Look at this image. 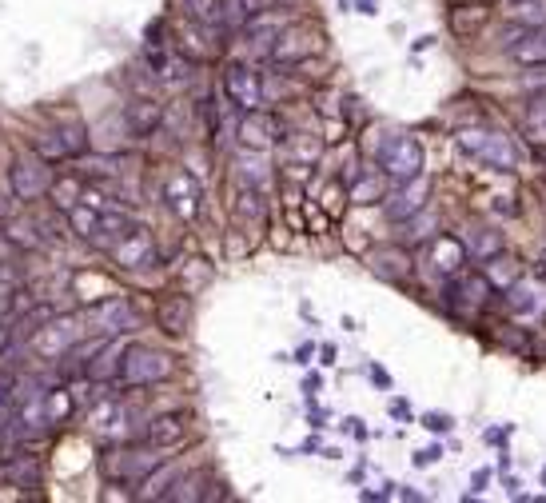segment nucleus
Here are the masks:
<instances>
[{
    "mask_svg": "<svg viewBox=\"0 0 546 503\" xmlns=\"http://www.w3.org/2000/svg\"><path fill=\"white\" fill-rule=\"evenodd\" d=\"M459 148L467 156H475L479 164L495 168V172H515L519 168V148L511 144V136L503 132H491V128H463L459 136Z\"/></svg>",
    "mask_w": 546,
    "mask_h": 503,
    "instance_id": "nucleus-1",
    "label": "nucleus"
},
{
    "mask_svg": "<svg viewBox=\"0 0 546 503\" xmlns=\"http://www.w3.org/2000/svg\"><path fill=\"white\" fill-rule=\"evenodd\" d=\"M379 168L395 184H407V180L423 176V144L415 136H387L379 144Z\"/></svg>",
    "mask_w": 546,
    "mask_h": 503,
    "instance_id": "nucleus-2",
    "label": "nucleus"
},
{
    "mask_svg": "<svg viewBox=\"0 0 546 503\" xmlns=\"http://www.w3.org/2000/svg\"><path fill=\"white\" fill-rule=\"evenodd\" d=\"M168 376H172V356L168 352H156V348H144V344H128L124 364H120V380L128 388H148V384H160Z\"/></svg>",
    "mask_w": 546,
    "mask_h": 503,
    "instance_id": "nucleus-3",
    "label": "nucleus"
},
{
    "mask_svg": "<svg viewBox=\"0 0 546 503\" xmlns=\"http://www.w3.org/2000/svg\"><path fill=\"white\" fill-rule=\"evenodd\" d=\"M80 328H84V336H100V340H112V336H128L132 328H136V308L128 304V300H104V304H96V308H88L84 316H80Z\"/></svg>",
    "mask_w": 546,
    "mask_h": 503,
    "instance_id": "nucleus-4",
    "label": "nucleus"
},
{
    "mask_svg": "<svg viewBox=\"0 0 546 503\" xmlns=\"http://www.w3.org/2000/svg\"><path fill=\"white\" fill-rule=\"evenodd\" d=\"M319 52H323L319 28H311V24H287V28L279 32V40L272 44L268 60L283 68V64H303V60H311V56H319Z\"/></svg>",
    "mask_w": 546,
    "mask_h": 503,
    "instance_id": "nucleus-5",
    "label": "nucleus"
},
{
    "mask_svg": "<svg viewBox=\"0 0 546 503\" xmlns=\"http://www.w3.org/2000/svg\"><path fill=\"white\" fill-rule=\"evenodd\" d=\"M8 188H12V196L24 200V204L48 196V188H52L48 160H40V156H16L12 168H8Z\"/></svg>",
    "mask_w": 546,
    "mask_h": 503,
    "instance_id": "nucleus-6",
    "label": "nucleus"
},
{
    "mask_svg": "<svg viewBox=\"0 0 546 503\" xmlns=\"http://www.w3.org/2000/svg\"><path fill=\"white\" fill-rule=\"evenodd\" d=\"M84 336V328H80V316L72 320H52V324H44L36 336H32V352L36 356H44V360H64V356H72V348H76V340Z\"/></svg>",
    "mask_w": 546,
    "mask_h": 503,
    "instance_id": "nucleus-7",
    "label": "nucleus"
},
{
    "mask_svg": "<svg viewBox=\"0 0 546 503\" xmlns=\"http://www.w3.org/2000/svg\"><path fill=\"white\" fill-rule=\"evenodd\" d=\"M12 416H16V432L20 436H40L52 416H48V400L36 384H20V392L12 396Z\"/></svg>",
    "mask_w": 546,
    "mask_h": 503,
    "instance_id": "nucleus-8",
    "label": "nucleus"
},
{
    "mask_svg": "<svg viewBox=\"0 0 546 503\" xmlns=\"http://www.w3.org/2000/svg\"><path fill=\"white\" fill-rule=\"evenodd\" d=\"M224 92H228V100H232L240 112L264 108V80H260L256 68H248V64H228V68H224Z\"/></svg>",
    "mask_w": 546,
    "mask_h": 503,
    "instance_id": "nucleus-9",
    "label": "nucleus"
},
{
    "mask_svg": "<svg viewBox=\"0 0 546 503\" xmlns=\"http://www.w3.org/2000/svg\"><path fill=\"white\" fill-rule=\"evenodd\" d=\"M136 224H132V216L128 212H120V208H92V224H88V232H84V240L88 244H96V248H116L128 232H132Z\"/></svg>",
    "mask_w": 546,
    "mask_h": 503,
    "instance_id": "nucleus-10",
    "label": "nucleus"
},
{
    "mask_svg": "<svg viewBox=\"0 0 546 503\" xmlns=\"http://www.w3.org/2000/svg\"><path fill=\"white\" fill-rule=\"evenodd\" d=\"M236 136H240V144H244L248 152H268L275 140H283V120L272 116V112L252 108V112H244Z\"/></svg>",
    "mask_w": 546,
    "mask_h": 503,
    "instance_id": "nucleus-11",
    "label": "nucleus"
},
{
    "mask_svg": "<svg viewBox=\"0 0 546 503\" xmlns=\"http://www.w3.org/2000/svg\"><path fill=\"white\" fill-rule=\"evenodd\" d=\"M164 200H168V208H172L180 220H196L204 196H200V184H196L192 172H172L168 184H164Z\"/></svg>",
    "mask_w": 546,
    "mask_h": 503,
    "instance_id": "nucleus-12",
    "label": "nucleus"
},
{
    "mask_svg": "<svg viewBox=\"0 0 546 503\" xmlns=\"http://www.w3.org/2000/svg\"><path fill=\"white\" fill-rule=\"evenodd\" d=\"M156 464H160V460H156L152 452H108V456L100 460V468H104V476H108L112 484L144 480V476H148Z\"/></svg>",
    "mask_w": 546,
    "mask_h": 503,
    "instance_id": "nucleus-13",
    "label": "nucleus"
},
{
    "mask_svg": "<svg viewBox=\"0 0 546 503\" xmlns=\"http://www.w3.org/2000/svg\"><path fill=\"white\" fill-rule=\"evenodd\" d=\"M427 192H431V180H427V176H415V180L399 184V192L387 196L383 208H387V216H391L395 224H399V220H411V216H419V212L427 208Z\"/></svg>",
    "mask_w": 546,
    "mask_h": 503,
    "instance_id": "nucleus-14",
    "label": "nucleus"
},
{
    "mask_svg": "<svg viewBox=\"0 0 546 503\" xmlns=\"http://www.w3.org/2000/svg\"><path fill=\"white\" fill-rule=\"evenodd\" d=\"M160 124H164V104H160V100H152V96H132V100L124 104V128H128V136L144 140V136H152Z\"/></svg>",
    "mask_w": 546,
    "mask_h": 503,
    "instance_id": "nucleus-15",
    "label": "nucleus"
},
{
    "mask_svg": "<svg viewBox=\"0 0 546 503\" xmlns=\"http://www.w3.org/2000/svg\"><path fill=\"white\" fill-rule=\"evenodd\" d=\"M124 352H128L124 336L104 340V348L84 364V376H88L92 384H108V380H116V376H120V364H124Z\"/></svg>",
    "mask_w": 546,
    "mask_h": 503,
    "instance_id": "nucleus-16",
    "label": "nucleus"
},
{
    "mask_svg": "<svg viewBox=\"0 0 546 503\" xmlns=\"http://www.w3.org/2000/svg\"><path fill=\"white\" fill-rule=\"evenodd\" d=\"M152 256H156V244H152V232H148V228H132V232L112 248V260H116L120 268H144V264H152Z\"/></svg>",
    "mask_w": 546,
    "mask_h": 503,
    "instance_id": "nucleus-17",
    "label": "nucleus"
},
{
    "mask_svg": "<svg viewBox=\"0 0 546 503\" xmlns=\"http://www.w3.org/2000/svg\"><path fill=\"white\" fill-rule=\"evenodd\" d=\"M467 264V244L459 236H435L431 240V268L439 276H459Z\"/></svg>",
    "mask_w": 546,
    "mask_h": 503,
    "instance_id": "nucleus-18",
    "label": "nucleus"
},
{
    "mask_svg": "<svg viewBox=\"0 0 546 503\" xmlns=\"http://www.w3.org/2000/svg\"><path fill=\"white\" fill-rule=\"evenodd\" d=\"M156 324L164 336H184L192 328V300L188 296H164L156 304Z\"/></svg>",
    "mask_w": 546,
    "mask_h": 503,
    "instance_id": "nucleus-19",
    "label": "nucleus"
},
{
    "mask_svg": "<svg viewBox=\"0 0 546 503\" xmlns=\"http://www.w3.org/2000/svg\"><path fill=\"white\" fill-rule=\"evenodd\" d=\"M507 304L519 316H539V312H546V288L543 284H531V280H515L507 288Z\"/></svg>",
    "mask_w": 546,
    "mask_h": 503,
    "instance_id": "nucleus-20",
    "label": "nucleus"
},
{
    "mask_svg": "<svg viewBox=\"0 0 546 503\" xmlns=\"http://www.w3.org/2000/svg\"><path fill=\"white\" fill-rule=\"evenodd\" d=\"M507 52H511L519 64H527V68H546V24L527 28Z\"/></svg>",
    "mask_w": 546,
    "mask_h": 503,
    "instance_id": "nucleus-21",
    "label": "nucleus"
},
{
    "mask_svg": "<svg viewBox=\"0 0 546 503\" xmlns=\"http://www.w3.org/2000/svg\"><path fill=\"white\" fill-rule=\"evenodd\" d=\"M371 272L383 276V280H407L411 276V256L403 248H375L371 252Z\"/></svg>",
    "mask_w": 546,
    "mask_h": 503,
    "instance_id": "nucleus-22",
    "label": "nucleus"
},
{
    "mask_svg": "<svg viewBox=\"0 0 546 503\" xmlns=\"http://www.w3.org/2000/svg\"><path fill=\"white\" fill-rule=\"evenodd\" d=\"M491 280L487 276H479V272H459L455 276V284H451V296H459V304H467V308H483L487 304V296H491Z\"/></svg>",
    "mask_w": 546,
    "mask_h": 503,
    "instance_id": "nucleus-23",
    "label": "nucleus"
},
{
    "mask_svg": "<svg viewBox=\"0 0 546 503\" xmlns=\"http://www.w3.org/2000/svg\"><path fill=\"white\" fill-rule=\"evenodd\" d=\"M180 8L200 28H224L228 24V0H180Z\"/></svg>",
    "mask_w": 546,
    "mask_h": 503,
    "instance_id": "nucleus-24",
    "label": "nucleus"
},
{
    "mask_svg": "<svg viewBox=\"0 0 546 503\" xmlns=\"http://www.w3.org/2000/svg\"><path fill=\"white\" fill-rule=\"evenodd\" d=\"M184 432H188V424H184V416H156L152 424H148V448H176L180 440H184Z\"/></svg>",
    "mask_w": 546,
    "mask_h": 503,
    "instance_id": "nucleus-25",
    "label": "nucleus"
},
{
    "mask_svg": "<svg viewBox=\"0 0 546 503\" xmlns=\"http://www.w3.org/2000/svg\"><path fill=\"white\" fill-rule=\"evenodd\" d=\"M487 20H491V8H487V4H459V8H451V16H447V24H451L455 36H475Z\"/></svg>",
    "mask_w": 546,
    "mask_h": 503,
    "instance_id": "nucleus-26",
    "label": "nucleus"
},
{
    "mask_svg": "<svg viewBox=\"0 0 546 503\" xmlns=\"http://www.w3.org/2000/svg\"><path fill=\"white\" fill-rule=\"evenodd\" d=\"M283 28H287L283 20H272V16L264 20V12H260V16H252V20L244 24V36H248V40H252V44H256V48L264 52V56H268V52H272V44L279 40V32H283Z\"/></svg>",
    "mask_w": 546,
    "mask_h": 503,
    "instance_id": "nucleus-27",
    "label": "nucleus"
},
{
    "mask_svg": "<svg viewBox=\"0 0 546 503\" xmlns=\"http://www.w3.org/2000/svg\"><path fill=\"white\" fill-rule=\"evenodd\" d=\"M463 244H467V256H475V260H483V264H487L491 256H499V252H503V236H499V232H491V228H475V232H471Z\"/></svg>",
    "mask_w": 546,
    "mask_h": 503,
    "instance_id": "nucleus-28",
    "label": "nucleus"
},
{
    "mask_svg": "<svg viewBox=\"0 0 546 503\" xmlns=\"http://www.w3.org/2000/svg\"><path fill=\"white\" fill-rule=\"evenodd\" d=\"M523 128L531 136V144L546 148V92H535L531 104H527V116H523Z\"/></svg>",
    "mask_w": 546,
    "mask_h": 503,
    "instance_id": "nucleus-29",
    "label": "nucleus"
},
{
    "mask_svg": "<svg viewBox=\"0 0 546 503\" xmlns=\"http://www.w3.org/2000/svg\"><path fill=\"white\" fill-rule=\"evenodd\" d=\"M92 428H96V432H104V436H116V432L124 428V408H120L116 400L96 404V412H92Z\"/></svg>",
    "mask_w": 546,
    "mask_h": 503,
    "instance_id": "nucleus-30",
    "label": "nucleus"
},
{
    "mask_svg": "<svg viewBox=\"0 0 546 503\" xmlns=\"http://www.w3.org/2000/svg\"><path fill=\"white\" fill-rule=\"evenodd\" d=\"M168 500H176V503H196V500H208V492H204V476H200V472H188V476H176V484H172V492H168Z\"/></svg>",
    "mask_w": 546,
    "mask_h": 503,
    "instance_id": "nucleus-31",
    "label": "nucleus"
},
{
    "mask_svg": "<svg viewBox=\"0 0 546 503\" xmlns=\"http://www.w3.org/2000/svg\"><path fill=\"white\" fill-rule=\"evenodd\" d=\"M172 484H176V476H172L168 468H160V464H156V468H152V472L140 480V492H136V496H140V500H156V496H168V492H172Z\"/></svg>",
    "mask_w": 546,
    "mask_h": 503,
    "instance_id": "nucleus-32",
    "label": "nucleus"
},
{
    "mask_svg": "<svg viewBox=\"0 0 546 503\" xmlns=\"http://www.w3.org/2000/svg\"><path fill=\"white\" fill-rule=\"evenodd\" d=\"M48 196L56 200V208H60V212H72V208L84 200V188H80L76 180H68V176H64V180H52Z\"/></svg>",
    "mask_w": 546,
    "mask_h": 503,
    "instance_id": "nucleus-33",
    "label": "nucleus"
},
{
    "mask_svg": "<svg viewBox=\"0 0 546 503\" xmlns=\"http://www.w3.org/2000/svg\"><path fill=\"white\" fill-rule=\"evenodd\" d=\"M487 280H491L495 288H511V284L519 280V268H515V260H507L503 252H499V256H491V260H487Z\"/></svg>",
    "mask_w": 546,
    "mask_h": 503,
    "instance_id": "nucleus-34",
    "label": "nucleus"
},
{
    "mask_svg": "<svg viewBox=\"0 0 546 503\" xmlns=\"http://www.w3.org/2000/svg\"><path fill=\"white\" fill-rule=\"evenodd\" d=\"M60 140H64L68 156H84V152H88V132H84V124H80V120L64 124V128H60Z\"/></svg>",
    "mask_w": 546,
    "mask_h": 503,
    "instance_id": "nucleus-35",
    "label": "nucleus"
},
{
    "mask_svg": "<svg viewBox=\"0 0 546 503\" xmlns=\"http://www.w3.org/2000/svg\"><path fill=\"white\" fill-rule=\"evenodd\" d=\"M268 8V0H228V20L232 24H248L252 16H260Z\"/></svg>",
    "mask_w": 546,
    "mask_h": 503,
    "instance_id": "nucleus-36",
    "label": "nucleus"
},
{
    "mask_svg": "<svg viewBox=\"0 0 546 503\" xmlns=\"http://www.w3.org/2000/svg\"><path fill=\"white\" fill-rule=\"evenodd\" d=\"M36 156H40V160H48V164H52V160H64V156H68V148H64L60 132H44V136L36 140Z\"/></svg>",
    "mask_w": 546,
    "mask_h": 503,
    "instance_id": "nucleus-37",
    "label": "nucleus"
},
{
    "mask_svg": "<svg viewBox=\"0 0 546 503\" xmlns=\"http://www.w3.org/2000/svg\"><path fill=\"white\" fill-rule=\"evenodd\" d=\"M32 228L24 224V220H8L4 224V240L8 244H20V248H40V236H28Z\"/></svg>",
    "mask_w": 546,
    "mask_h": 503,
    "instance_id": "nucleus-38",
    "label": "nucleus"
},
{
    "mask_svg": "<svg viewBox=\"0 0 546 503\" xmlns=\"http://www.w3.org/2000/svg\"><path fill=\"white\" fill-rule=\"evenodd\" d=\"M351 200H355V204H375V200H383V180H375V176L359 180V184L351 188Z\"/></svg>",
    "mask_w": 546,
    "mask_h": 503,
    "instance_id": "nucleus-39",
    "label": "nucleus"
},
{
    "mask_svg": "<svg viewBox=\"0 0 546 503\" xmlns=\"http://www.w3.org/2000/svg\"><path fill=\"white\" fill-rule=\"evenodd\" d=\"M244 216H264V192L260 188H252V184H244L240 188V204H236Z\"/></svg>",
    "mask_w": 546,
    "mask_h": 503,
    "instance_id": "nucleus-40",
    "label": "nucleus"
},
{
    "mask_svg": "<svg viewBox=\"0 0 546 503\" xmlns=\"http://www.w3.org/2000/svg\"><path fill=\"white\" fill-rule=\"evenodd\" d=\"M291 156H299L303 164H315V156H319V140H311V136H295V140H291Z\"/></svg>",
    "mask_w": 546,
    "mask_h": 503,
    "instance_id": "nucleus-41",
    "label": "nucleus"
},
{
    "mask_svg": "<svg viewBox=\"0 0 546 503\" xmlns=\"http://www.w3.org/2000/svg\"><path fill=\"white\" fill-rule=\"evenodd\" d=\"M519 4H523V8H519L515 16H519L523 24H531V20H546V4H543V0H519Z\"/></svg>",
    "mask_w": 546,
    "mask_h": 503,
    "instance_id": "nucleus-42",
    "label": "nucleus"
},
{
    "mask_svg": "<svg viewBox=\"0 0 546 503\" xmlns=\"http://www.w3.org/2000/svg\"><path fill=\"white\" fill-rule=\"evenodd\" d=\"M8 476H12L16 484H24V488H32V484H36V476H40V468H36V464H16V468H12Z\"/></svg>",
    "mask_w": 546,
    "mask_h": 503,
    "instance_id": "nucleus-43",
    "label": "nucleus"
},
{
    "mask_svg": "<svg viewBox=\"0 0 546 503\" xmlns=\"http://www.w3.org/2000/svg\"><path fill=\"white\" fill-rule=\"evenodd\" d=\"M12 432H16V416L4 412V404H0V452H4V444L12 440ZM0 460H4V456H0Z\"/></svg>",
    "mask_w": 546,
    "mask_h": 503,
    "instance_id": "nucleus-44",
    "label": "nucleus"
},
{
    "mask_svg": "<svg viewBox=\"0 0 546 503\" xmlns=\"http://www.w3.org/2000/svg\"><path fill=\"white\" fill-rule=\"evenodd\" d=\"M8 344H12V316H8V304H0V356Z\"/></svg>",
    "mask_w": 546,
    "mask_h": 503,
    "instance_id": "nucleus-45",
    "label": "nucleus"
},
{
    "mask_svg": "<svg viewBox=\"0 0 546 503\" xmlns=\"http://www.w3.org/2000/svg\"><path fill=\"white\" fill-rule=\"evenodd\" d=\"M423 424H427L431 432H447V428H451V420H447V416H439V412H431V416H423Z\"/></svg>",
    "mask_w": 546,
    "mask_h": 503,
    "instance_id": "nucleus-46",
    "label": "nucleus"
},
{
    "mask_svg": "<svg viewBox=\"0 0 546 503\" xmlns=\"http://www.w3.org/2000/svg\"><path fill=\"white\" fill-rule=\"evenodd\" d=\"M439 456H443L439 448H427V452H419V456H415V464H419V468H427V464H435Z\"/></svg>",
    "mask_w": 546,
    "mask_h": 503,
    "instance_id": "nucleus-47",
    "label": "nucleus"
},
{
    "mask_svg": "<svg viewBox=\"0 0 546 503\" xmlns=\"http://www.w3.org/2000/svg\"><path fill=\"white\" fill-rule=\"evenodd\" d=\"M12 388H16V384H12V380H8V376H4V372H0V404H4V400H8V396H12Z\"/></svg>",
    "mask_w": 546,
    "mask_h": 503,
    "instance_id": "nucleus-48",
    "label": "nucleus"
},
{
    "mask_svg": "<svg viewBox=\"0 0 546 503\" xmlns=\"http://www.w3.org/2000/svg\"><path fill=\"white\" fill-rule=\"evenodd\" d=\"M347 428H351V436H359V440L367 436V428H363V420H347Z\"/></svg>",
    "mask_w": 546,
    "mask_h": 503,
    "instance_id": "nucleus-49",
    "label": "nucleus"
},
{
    "mask_svg": "<svg viewBox=\"0 0 546 503\" xmlns=\"http://www.w3.org/2000/svg\"><path fill=\"white\" fill-rule=\"evenodd\" d=\"M487 480H491L487 472H475V492H483V488H487Z\"/></svg>",
    "mask_w": 546,
    "mask_h": 503,
    "instance_id": "nucleus-50",
    "label": "nucleus"
},
{
    "mask_svg": "<svg viewBox=\"0 0 546 503\" xmlns=\"http://www.w3.org/2000/svg\"><path fill=\"white\" fill-rule=\"evenodd\" d=\"M359 12H367V16H371V12H375V0H359Z\"/></svg>",
    "mask_w": 546,
    "mask_h": 503,
    "instance_id": "nucleus-51",
    "label": "nucleus"
},
{
    "mask_svg": "<svg viewBox=\"0 0 546 503\" xmlns=\"http://www.w3.org/2000/svg\"><path fill=\"white\" fill-rule=\"evenodd\" d=\"M268 4H283V0H268Z\"/></svg>",
    "mask_w": 546,
    "mask_h": 503,
    "instance_id": "nucleus-52",
    "label": "nucleus"
},
{
    "mask_svg": "<svg viewBox=\"0 0 546 503\" xmlns=\"http://www.w3.org/2000/svg\"><path fill=\"white\" fill-rule=\"evenodd\" d=\"M543 480H546V472H543Z\"/></svg>",
    "mask_w": 546,
    "mask_h": 503,
    "instance_id": "nucleus-53",
    "label": "nucleus"
},
{
    "mask_svg": "<svg viewBox=\"0 0 546 503\" xmlns=\"http://www.w3.org/2000/svg\"><path fill=\"white\" fill-rule=\"evenodd\" d=\"M515 4H519V0H515Z\"/></svg>",
    "mask_w": 546,
    "mask_h": 503,
    "instance_id": "nucleus-54",
    "label": "nucleus"
}]
</instances>
